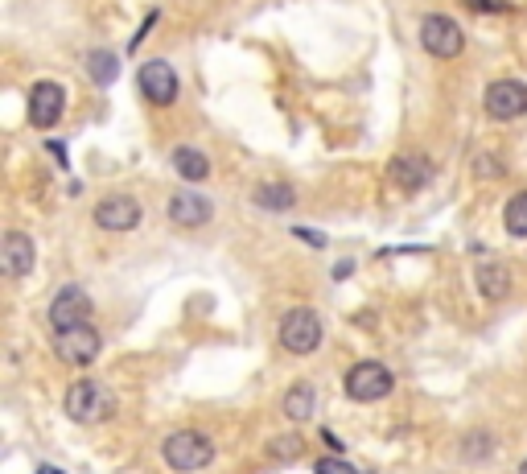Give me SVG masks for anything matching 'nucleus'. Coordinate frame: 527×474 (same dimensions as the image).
I'll list each match as a JSON object with an SVG mask.
<instances>
[{
    "mask_svg": "<svg viewBox=\"0 0 527 474\" xmlns=\"http://www.w3.org/2000/svg\"><path fill=\"white\" fill-rule=\"evenodd\" d=\"M62 409H66L70 421H79V425H99V421H108L116 413V396H112V388H103L95 380H79V384L66 388Z\"/></svg>",
    "mask_w": 527,
    "mask_h": 474,
    "instance_id": "1",
    "label": "nucleus"
},
{
    "mask_svg": "<svg viewBox=\"0 0 527 474\" xmlns=\"http://www.w3.org/2000/svg\"><path fill=\"white\" fill-rule=\"evenodd\" d=\"M161 454H165V466H173L178 474H190V470H202V466L215 462V442L198 429H182V433L165 437Z\"/></svg>",
    "mask_w": 527,
    "mask_h": 474,
    "instance_id": "2",
    "label": "nucleus"
},
{
    "mask_svg": "<svg viewBox=\"0 0 527 474\" xmlns=\"http://www.w3.org/2000/svg\"><path fill=\"white\" fill-rule=\"evenodd\" d=\"M276 338H280V347H285L289 355H313L318 343H322V318L313 310H305V306L289 310L285 318H280Z\"/></svg>",
    "mask_w": 527,
    "mask_h": 474,
    "instance_id": "3",
    "label": "nucleus"
},
{
    "mask_svg": "<svg viewBox=\"0 0 527 474\" xmlns=\"http://www.w3.org/2000/svg\"><path fill=\"white\" fill-rule=\"evenodd\" d=\"M346 396L350 400H363V404H371V400H383L392 388H396V380H392V371L383 367V363H375V359H363V363H355L346 371Z\"/></svg>",
    "mask_w": 527,
    "mask_h": 474,
    "instance_id": "4",
    "label": "nucleus"
},
{
    "mask_svg": "<svg viewBox=\"0 0 527 474\" xmlns=\"http://www.w3.org/2000/svg\"><path fill=\"white\" fill-rule=\"evenodd\" d=\"M136 87H140V95H145L149 104H157V108H173V104H178V91H182L178 71H173L165 58H153V62L140 66Z\"/></svg>",
    "mask_w": 527,
    "mask_h": 474,
    "instance_id": "5",
    "label": "nucleus"
},
{
    "mask_svg": "<svg viewBox=\"0 0 527 474\" xmlns=\"http://www.w3.org/2000/svg\"><path fill=\"white\" fill-rule=\"evenodd\" d=\"M420 46H425L433 58H445V62L458 58L462 46H466L462 25L453 17H445V13H429L425 21H420Z\"/></svg>",
    "mask_w": 527,
    "mask_h": 474,
    "instance_id": "6",
    "label": "nucleus"
},
{
    "mask_svg": "<svg viewBox=\"0 0 527 474\" xmlns=\"http://www.w3.org/2000/svg\"><path fill=\"white\" fill-rule=\"evenodd\" d=\"M99 330L87 326H70V330H54V355L70 367H91L99 359Z\"/></svg>",
    "mask_w": 527,
    "mask_h": 474,
    "instance_id": "7",
    "label": "nucleus"
},
{
    "mask_svg": "<svg viewBox=\"0 0 527 474\" xmlns=\"http://www.w3.org/2000/svg\"><path fill=\"white\" fill-rule=\"evenodd\" d=\"M482 108L490 120H519L527 112V87L519 79H495L482 95Z\"/></svg>",
    "mask_w": 527,
    "mask_h": 474,
    "instance_id": "8",
    "label": "nucleus"
},
{
    "mask_svg": "<svg viewBox=\"0 0 527 474\" xmlns=\"http://www.w3.org/2000/svg\"><path fill=\"white\" fill-rule=\"evenodd\" d=\"M140 215L145 211H140V202L132 194H108V198H99L91 211L95 227H103V231H136Z\"/></svg>",
    "mask_w": 527,
    "mask_h": 474,
    "instance_id": "9",
    "label": "nucleus"
},
{
    "mask_svg": "<svg viewBox=\"0 0 527 474\" xmlns=\"http://www.w3.org/2000/svg\"><path fill=\"white\" fill-rule=\"evenodd\" d=\"M66 112V87L54 83V79H42V83H33L29 91V124L33 128H54Z\"/></svg>",
    "mask_w": 527,
    "mask_h": 474,
    "instance_id": "10",
    "label": "nucleus"
},
{
    "mask_svg": "<svg viewBox=\"0 0 527 474\" xmlns=\"http://www.w3.org/2000/svg\"><path fill=\"white\" fill-rule=\"evenodd\" d=\"M91 322V297L83 285H62L58 297L50 301V326L70 330V326H87Z\"/></svg>",
    "mask_w": 527,
    "mask_h": 474,
    "instance_id": "11",
    "label": "nucleus"
},
{
    "mask_svg": "<svg viewBox=\"0 0 527 474\" xmlns=\"http://www.w3.org/2000/svg\"><path fill=\"white\" fill-rule=\"evenodd\" d=\"M33 264H38V248H33V240L25 231H9L5 244H0V273H5L9 281H21L33 273Z\"/></svg>",
    "mask_w": 527,
    "mask_h": 474,
    "instance_id": "12",
    "label": "nucleus"
},
{
    "mask_svg": "<svg viewBox=\"0 0 527 474\" xmlns=\"http://www.w3.org/2000/svg\"><path fill=\"white\" fill-rule=\"evenodd\" d=\"M388 174H392V182L400 186V190H425L429 182H433V174H437V165L425 157V153H400L392 165H388Z\"/></svg>",
    "mask_w": 527,
    "mask_h": 474,
    "instance_id": "13",
    "label": "nucleus"
},
{
    "mask_svg": "<svg viewBox=\"0 0 527 474\" xmlns=\"http://www.w3.org/2000/svg\"><path fill=\"white\" fill-rule=\"evenodd\" d=\"M210 215H215V207H210V198L198 190H178L169 198V219L178 227H202V223H210Z\"/></svg>",
    "mask_w": 527,
    "mask_h": 474,
    "instance_id": "14",
    "label": "nucleus"
},
{
    "mask_svg": "<svg viewBox=\"0 0 527 474\" xmlns=\"http://www.w3.org/2000/svg\"><path fill=\"white\" fill-rule=\"evenodd\" d=\"M474 281H478L482 297L503 301V297L511 293V268H507L503 260H482V264H478V273H474Z\"/></svg>",
    "mask_w": 527,
    "mask_h": 474,
    "instance_id": "15",
    "label": "nucleus"
},
{
    "mask_svg": "<svg viewBox=\"0 0 527 474\" xmlns=\"http://www.w3.org/2000/svg\"><path fill=\"white\" fill-rule=\"evenodd\" d=\"M169 165L178 169V178H186V182H206L210 178V157L202 153V149H194V145H178L169 153Z\"/></svg>",
    "mask_w": 527,
    "mask_h": 474,
    "instance_id": "16",
    "label": "nucleus"
},
{
    "mask_svg": "<svg viewBox=\"0 0 527 474\" xmlns=\"http://www.w3.org/2000/svg\"><path fill=\"white\" fill-rule=\"evenodd\" d=\"M252 198H256L260 211H289L293 202H297V190L289 182H264V186H256Z\"/></svg>",
    "mask_w": 527,
    "mask_h": 474,
    "instance_id": "17",
    "label": "nucleus"
},
{
    "mask_svg": "<svg viewBox=\"0 0 527 474\" xmlns=\"http://www.w3.org/2000/svg\"><path fill=\"white\" fill-rule=\"evenodd\" d=\"M313 400H318V396H313V384H305V380H301V384H293V388L285 392V404H280V409H285V417H289V421H297V425H301V421H309V417H313Z\"/></svg>",
    "mask_w": 527,
    "mask_h": 474,
    "instance_id": "18",
    "label": "nucleus"
},
{
    "mask_svg": "<svg viewBox=\"0 0 527 474\" xmlns=\"http://www.w3.org/2000/svg\"><path fill=\"white\" fill-rule=\"evenodd\" d=\"M87 75H91L95 87H112L116 75H120V58L112 50H91L87 54Z\"/></svg>",
    "mask_w": 527,
    "mask_h": 474,
    "instance_id": "19",
    "label": "nucleus"
},
{
    "mask_svg": "<svg viewBox=\"0 0 527 474\" xmlns=\"http://www.w3.org/2000/svg\"><path fill=\"white\" fill-rule=\"evenodd\" d=\"M503 227H507V235H515V240H527V190L515 194L503 207Z\"/></svg>",
    "mask_w": 527,
    "mask_h": 474,
    "instance_id": "20",
    "label": "nucleus"
},
{
    "mask_svg": "<svg viewBox=\"0 0 527 474\" xmlns=\"http://www.w3.org/2000/svg\"><path fill=\"white\" fill-rule=\"evenodd\" d=\"M486 454H495V437L490 433H466L462 437V458L466 462H482Z\"/></svg>",
    "mask_w": 527,
    "mask_h": 474,
    "instance_id": "21",
    "label": "nucleus"
},
{
    "mask_svg": "<svg viewBox=\"0 0 527 474\" xmlns=\"http://www.w3.org/2000/svg\"><path fill=\"white\" fill-rule=\"evenodd\" d=\"M268 454H272L276 462H293V458H301V454H305V442H301L297 433H293V437H276V442L268 446Z\"/></svg>",
    "mask_w": 527,
    "mask_h": 474,
    "instance_id": "22",
    "label": "nucleus"
},
{
    "mask_svg": "<svg viewBox=\"0 0 527 474\" xmlns=\"http://www.w3.org/2000/svg\"><path fill=\"white\" fill-rule=\"evenodd\" d=\"M474 174H478V178H503V174H507V165L499 161V153H482L478 165H474Z\"/></svg>",
    "mask_w": 527,
    "mask_h": 474,
    "instance_id": "23",
    "label": "nucleus"
},
{
    "mask_svg": "<svg viewBox=\"0 0 527 474\" xmlns=\"http://www.w3.org/2000/svg\"><path fill=\"white\" fill-rule=\"evenodd\" d=\"M313 470H318V474H359V470L350 466L346 458H322V462L313 466Z\"/></svg>",
    "mask_w": 527,
    "mask_h": 474,
    "instance_id": "24",
    "label": "nucleus"
},
{
    "mask_svg": "<svg viewBox=\"0 0 527 474\" xmlns=\"http://www.w3.org/2000/svg\"><path fill=\"white\" fill-rule=\"evenodd\" d=\"M470 5H474V9H507L503 0H470Z\"/></svg>",
    "mask_w": 527,
    "mask_h": 474,
    "instance_id": "25",
    "label": "nucleus"
},
{
    "mask_svg": "<svg viewBox=\"0 0 527 474\" xmlns=\"http://www.w3.org/2000/svg\"><path fill=\"white\" fill-rule=\"evenodd\" d=\"M38 474H58V470H50V466H46V470H38Z\"/></svg>",
    "mask_w": 527,
    "mask_h": 474,
    "instance_id": "26",
    "label": "nucleus"
},
{
    "mask_svg": "<svg viewBox=\"0 0 527 474\" xmlns=\"http://www.w3.org/2000/svg\"><path fill=\"white\" fill-rule=\"evenodd\" d=\"M519 474H527V462H523V466H519Z\"/></svg>",
    "mask_w": 527,
    "mask_h": 474,
    "instance_id": "27",
    "label": "nucleus"
}]
</instances>
